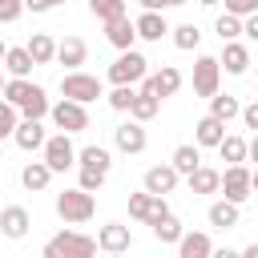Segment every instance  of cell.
Listing matches in <instances>:
<instances>
[{"mask_svg":"<svg viewBox=\"0 0 258 258\" xmlns=\"http://www.w3.org/2000/svg\"><path fill=\"white\" fill-rule=\"evenodd\" d=\"M4 101H8V105H16V109H20V117H28V121H40V117H48V113H52L48 93H44L40 85H32L28 77H12V81L4 85Z\"/></svg>","mask_w":258,"mask_h":258,"instance_id":"6da1fadb","label":"cell"},{"mask_svg":"<svg viewBox=\"0 0 258 258\" xmlns=\"http://www.w3.org/2000/svg\"><path fill=\"white\" fill-rule=\"evenodd\" d=\"M93 254H97V238H89L81 230H60L40 250V258H93Z\"/></svg>","mask_w":258,"mask_h":258,"instance_id":"7a4b0ae2","label":"cell"},{"mask_svg":"<svg viewBox=\"0 0 258 258\" xmlns=\"http://www.w3.org/2000/svg\"><path fill=\"white\" fill-rule=\"evenodd\" d=\"M56 214L69 222V226H81V222H89L93 214H97V198L89 194V189H64V194H56Z\"/></svg>","mask_w":258,"mask_h":258,"instance_id":"3957f363","label":"cell"},{"mask_svg":"<svg viewBox=\"0 0 258 258\" xmlns=\"http://www.w3.org/2000/svg\"><path fill=\"white\" fill-rule=\"evenodd\" d=\"M149 77V60L137 52V48H125L113 64H109V81L113 85H141Z\"/></svg>","mask_w":258,"mask_h":258,"instance_id":"277c9868","label":"cell"},{"mask_svg":"<svg viewBox=\"0 0 258 258\" xmlns=\"http://www.w3.org/2000/svg\"><path fill=\"white\" fill-rule=\"evenodd\" d=\"M60 97L89 105V101L105 97V89H101V81H97V77H89V73H81V69H77V73H64V77H60Z\"/></svg>","mask_w":258,"mask_h":258,"instance_id":"5b68a950","label":"cell"},{"mask_svg":"<svg viewBox=\"0 0 258 258\" xmlns=\"http://www.w3.org/2000/svg\"><path fill=\"white\" fill-rule=\"evenodd\" d=\"M48 117H52V125H56L60 133H81V129H89V109H85L81 101H69V97H60Z\"/></svg>","mask_w":258,"mask_h":258,"instance_id":"8992f818","label":"cell"},{"mask_svg":"<svg viewBox=\"0 0 258 258\" xmlns=\"http://www.w3.org/2000/svg\"><path fill=\"white\" fill-rule=\"evenodd\" d=\"M218 85H222V60L218 56H198L194 60V93L210 101L218 93Z\"/></svg>","mask_w":258,"mask_h":258,"instance_id":"52a82bcc","label":"cell"},{"mask_svg":"<svg viewBox=\"0 0 258 258\" xmlns=\"http://www.w3.org/2000/svg\"><path fill=\"white\" fill-rule=\"evenodd\" d=\"M44 161H48V169H52V173H64L69 165H77V149H73L69 133H56V137H48V141H44Z\"/></svg>","mask_w":258,"mask_h":258,"instance_id":"ba28073f","label":"cell"},{"mask_svg":"<svg viewBox=\"0 0 258 258\" xmlns=\"http://www.w3.org/2000/svg\"><path fill=\"white\" fill-rule=\"evenodd\" d=\"M222 194H226V202H246L250 194H254V185H250V169L246 165H226V173H222Z\"/></svg>","mask_w":258,"mask_h":258,"instance_id":"9c48e42d","label":"cell"},{"mask_svg":"<svg viewBox=\"0 0 258 258\" xmlns=\"http://www.w3.org/2000/svg\"><path fill=\"white\" fill-rule=\"evenodd\" d=\"M113 145H117L121 153H145L149 133H145V125H141V121H125V125H117V129H113Z\"/></svg>","mask_w":258,"mask_h":258,"instance_id":"30bf717a","label":"cell"},{"mask_svg":"<svg viewBox=\"0 0 258 258\" xmlns=\"http://www.w3.org/2000/svg\"><path fill=\"white\" fill-rule=\"evenodd\" d=\"M97 246H101L105 254H129L133 234H129V226H121V222H105V226L97 230Z\"/></svg>","mask_w":258,"mask_h":258,"instance_id":"8fae6325","label":"cell"},{"mask_svg":"<svg viewBox=\"0 0 258 258\" xmlns=\"http://www.w3.org/2000/svg\"><path fill=\"white\" fill-rule=\"evenodd\" d=\"M28 226H32V214H28L24 206H4V210H0V234H4V238L16 242V238L28 234Z\"/></svg>","mask_w":258,"mask_h":258,"instance_id":"7c38bea8","label":"cell"},{"mask_svg":"<svg viewBox=\"0 0 258 258\" xmlns=\"http://www.w3.org/2000/svg\"><path fill=\"white\" fill-rule=\"evenodd\" d=\"M85 56H89V44H85L81 36H64V40H56V64H64L69 73H77V69L85 64Z\"/></svg>","mask_w":258,"mask_h":258,"instance_id":"4fadbf2b","label":"cell"},{"mask_svg":"<svg viewBox=\"0 0 258 258\" xmlns=\"http://www.w3.org/2000/svg\"><path fill=\"white\" fill-rule=\"evenodd\" d=\"M177 177H181V173H177L173 165H149V169H145V181H141V185H145L149 194H157V198H165V194H173V185H177Z\"/></svg>","mask_w":258,"mask_h":258,"instance_id":"5bb4252c","label":"cell"},{"mask_svg":"<svg viewBox=\"0 0 258 258\" xmlns=\"http://www.w3.org/2000/svg\"><path fill=\"white\" fill-rule=\"evenodd\" d=\"M218 60H222V69H226L230 77H242V73L250 69V48H246L242 40H226V44H222V56H218Z\"/></svg>","mask_w":258,"mask_h":258,"instance_id":"9a60e30c","label":"cell"},{"mask_svg":"<svg viewBox=\"0 0 258 258\" xmlns=\"http://www.w3.org/2000/svg\"><path fill=\"white\" fill-rule=\"evenodd\" d=\"M157 109H161V97H157V93H153V89L141 81V85H137V97H133V109H129V117L145 125V121H153V117H157Z\"/></svg>","mask_w":258,"mask_h":258,"instance_id":"2e32d148","label":"cell"},{"mask_svg":"<svg viewBox=\"0 0 258 258\" xmlns=\"http://www.w3.org/2000/svg\"><path fill=\"white\" fill-rule=\"evenodd\" d=\"M105 40L113 44V48H133V40H137V24L129 20V16H117V20H109L105 24Z\"/></svg>","mask_w":258,"mask_h":258,"instance_id":"e0dca14e","label":"cell"},{"mask_svg":"<svg viewBox=\"0 0 258 258\" xmlns=\"http://www.w3.org/2000/svg\"><path fill=\"white\" fill-rule=\"evenodd\" d=\"M12 141H16L24 153H36V149H44L48 137H44V125H40V121H28V117H24V121L16 125V133H12Z\"/></svg>","mask_w":258,"mask_h":258,"instance_id":"ac0fdd59","label":"cell"},{"mask_svg":"<svg viewBox=\"0 0 258 258\" xmlns=\"http://www.w3.org/2000/svg\"><path fill=\"white\" fill-rule=\"evenodd\" d=\"M145 85H149V89H153V93L165 101V97H173V93L181 89V73H177L173 64H161L153 77H145Z\"/></svg>","mask_w":258,"mask_h":258,"instance_id":"d6986e66","label":"cell"},{"mask_svg":"<svg viewBox=\"0 0 258 258\" xmlns=\"http://www.w3.org/2000/svg\"><path fill=\"white\" fill-rule=\"evenodd\" d=\"M222 137H226V121H218L214 113H210V117H202V121L194 125V141H198V145L218 149V145H222Z\"/></svg>","mask_w":258,"mask_h":258,"instance_id":"ffe728a7","label":"cell"},{"mask_svg":"<svg viewBox=\"0 0 258 258\" xmlns=\"http://www.w3.org/2000/svg\"><path fill=\"white\" fill-rule=\"evenodd\" d=\"M48 181H52V169H48V161H44V157H40V161H28V165L20 169V185H24V189H32V194L48 189Z\"/></svg>","mask_w":258,"mask_h":258,"instance_id":"44dd1931","label":"cell"},{"mask_svg":"<svg viewBox=\"0 0 258 258\" xmlns=\"http://www.w3.org/2000/svg\"><path fill=\"white\" fill-rule=\"evenodd\" d=\"M214 254V242H210V234H202V230H194V234H181V242H177V258H210Z\"/></svg>","mask_w":258,"mask_h":258,"instance_id":"7402d4cb","label":"cell"},{"mask_svg":"<svg viewBox=\"0 0 258 258\" xmlns=\"http://www.w3.org/2000/svg\"><path fill=\"white\" fill-rule=\"evenodd\" d=\"M24 48H28V56H32L36 64H52V60H56V40H52L48 32H32Z\"/></svg>","mask_w":258,"mask_h":258,"instance_id":"603a6c76","label":"cell"},{"mask_svg":"<svg viewBox=\"0 0 258 258\" xmlns=\"http://www.w3.org/2000/svg\"><path fill=\"white\" fill-rule=\"evenodd\" d=\"M185 181H189V194H218L222 189V173L210 169V165H198Z\"/></svg>","mask_w":258,"mask_h":258,"instance_id":"cb8c5ba5","label":"cell"},{"mask_svg":"<svg viewBox=\"0 0 258 258\" xmlns=\"http://www.w3.org/2000/svg\"><path fill=\"white\" fill-rule=\"evenodd\" d=\"M133 24H137V36H141V40H161V36L169 32V24H165L161 12H141Z\"/></svg>","mask_w":258,"mask_h":258,"instance_id":"d4e9b609","label":"cell"},{"mask_svg":"<svg viewBox=\"0 0 258 258\" xmlns=\"http://www.w3.org/2000/svg\"><path fill=\"white\" fill-rule=\"evenodd\" d=\"M218 153H222V161L242 165V161L250 157V141H246V137H238V133H226V137H222V145H218Z\"/></svg>","mask_w":258,"mask_h":258,"instance_id":"484cf974","label":"cell"},{"mask_svg":"<svg viewBox=\"0 0 258 258\" xmlns=\"http://www.w3.org/2000/svg\"><path fill=\"white\" fill-rule=\"evenodd\" d=\"M77 165H81V169H101V173H109L113 153H109L105 145H85V149L77 153Z\"/></svg>","mask_w":258,"mask_h":258,"instance_id":"4316f807","label":"cell"},{"mask_svg":"<svg viewBox=\"0 0 258 258\" xmlns=\"http://www.w3.org/2000/svg\"><path fill=\"white\" fill-rule=\"evenodd\" d=\"M169 165H173L177 173H185V177H189V173L202 165V145H198V141H194V145H177V149H173V157H169Z\"/></svg>","mask_w":258,"mask_h":258,"instance_id":"83f0119b","label":"cell"},{"mask_svg":"<svg viewBox=\"0 0 258 258\" xmlns=\"http://www.w3.org/2000/svg\"><path fill=\"white\" fill-rule=\"evenodd\" d=\"M153 210H157V194H149V189H141V194H129V218H137V222H153Z\"/></svg>","mask_w":258,"mask_h":258,"instance_id":"f1b7e54d","label":"cell"},{"mask_svg":"<svg viewBox=\"0 0 258 258\" xmlns=\"http://www.w3.org/2000/svg\"><path fill=\"white\" fill-rule=\"evenodd\" d=\"M206 218H210V226H214V230H230V226H238V202H226V198H222V202H214V206H210V214H206Z\"/></svg>","mask_w":258,"mask_h":258,"instance_id":"f546056e","label":"cell"},{"mask_svg":"<svg viewBox=\"0 0 258 258\" xmlns=\"http://www.w3.org/2000/svg\"><path fill=\"white\" fill-rule=\"evenodd\" d=\"M32 64H36V60H32V56H28V48L20 44V48H8V56H4V64H0V69H8V77H28V73H32Z\"/></svg>","mask_w":258,"mask_h":258,"instance_id":"4dcf8cb0","label":"cell"},{"mask_svg":"<svg viewBox=\"0 0 258 258\" xmlns=\"http://www.w3.org/2000/svg\"><path fill=\"white\" fill-rule=\"evenodd\" d=\"M210 113H214L218 121H234V117H242V105H238V97H230V93H214V97H210Z\"/></svg>","mask_w":258,"mask_h":258,"instance_id":"1f68e13d","label":"cell"},{"mask_svg":"<svg viewBox=\"0 0 258 258\" xmlns=\"http://www.w3.org/2000/svg\"><path fill=\"white\" fill-rule=\"evenodd\" d=\"M173 32V44L181 48V52H194L198 44H202V28L198 24H177V28H169Z\"/></svg>","mask_w":258,"mask_h":258,"instance_id":"d6a6232c","label":"cell"},{"mask_svg":"<svg viewBox=\"0 0 258 258\" xmlns=\"http://www.w3.org/2000/svg\"><path fill=\"white\" fill-rule=\"evenodd\" d=\"M181 234H185V230H181V222H177L173 214H165L161 222H153V238H157V242H173V246H177Z\"/></svg>","mask_w":258,"mask_h":258,"instance_id":"836d02e7","label":"cell"},{"mask_svg":"<svg viewBox=\"0 0 258 258\" xmlns=\"http://www.w3.org/2000/svg\"><path fill=\"white\" fill-rule=\"evenodd\" d=\"M89 12H93L101 24H109V20L125 16V0H89Z\"/></svg>","mask_w":258,"mask_h":258,"instance_id":"e575fe53","label":"cell"},{"mask_svg":"<svg viewBox=\"0 0 258 258\" xmlns=\"http://www.w3.org/2000/svg\"><path fill=\"white\" fill-rule=\"evenodd\" d=\"M214 32L222 36V44H226V40H238V36H242V16H230V12H222V16L214 20Z\"/></svg>","mask_w":258,"mask_h":258,"instance_id":"d590c367","label":"cell"},{"mask_svg":"<svg viewBox=\"0 0 258 258\" xmlns=\"http://www.w3.org/2000/svg\"><path fill=\"white\" fill-rule=\"evenodd\" d=\"M133 97H137V85H113V93H109V109L129 113V109H133Z\"/></svg>","mask_w":258,"mask_h":258,"instance_id":"8d00e7d4","label":"cell"},{"mask_svg":"<svg viewBox=\"0 0 258 258\" xmlns=\"http://www.w3.org/2000/svg\"><path fill=\"white\" fill-rule=\"evenodd\" d=\"M16 125H20V109H16V105H8V101L0 97V141H4V137H12V133H16Z\"/></svg>","mask_w":258,"mask_h":258,"instance_id":"74e56055","label":"cell"},{"mask_svg":"<svg viewBox=\"0 0 258 258\" xmlns=\"http://www.w3.org/2000/svg\"><path fill=\"white\" fill-rule=\"evenodd\" d=\"M105 177H109V173H101V169H81V181H77V185L89 189V194H97V189L105 185Z\"/></svg>","mask_w":258,"mask_h":258,"instance_id":"f35d334b","label":"cell"},{"mask_svg":"<svg viewBox=\"0 0 258 258\" xmlns=\"http://www.w3.org/2000/svg\"><path fill=\"white\" fill-rule=\"evenodd\" d=\"M20 12H24V0H0V24L20 20Z\"/></svg>","mask_w":258,"mask_h":258,"instance_id":"ab89813d","label":"cell"},{"mask_svg":"<svg viewBox=\"0 0 258 258\" xmlns=\"http://www.w3.org/2000/svg\"><path fill=\"white\" fill-rule=\"evenodd\" d=\"M226 12L246 20V16H254V12H258V0H226Z\"/></svg>","mask_w":258,"mask_h":258,"instance_id":"60d3db41","label":"cell"},{"mask_svg":"<svg viewBox=\"0 0 258 258\" xmlns=\"http://www.w3.org/2000/svg\"><path fill=\"white\" fill-rule=\"evenodd\" d=\"M242 121H246V129L258 133V101H254V105H242Z\"/></svg>","mask_w":258,"mask_h":258,"instance_id":"b9f144b4","label":"cell"},{"mask_svg":"<svg viewBox=\"0 0 258 258\" xmlns=\"http://www.w3.org/2000/svg\"><path fill=\"white\" fill-rule=\"evenodd\" d=\"M242 36H246V40H254V44H258V12H254V16H246V20H242Z\"/></svg>","mask_w":258,"mask_h":258,"instance_id":"7bdbcfd3","label":"cell"},{"mask_svg":"<svg viewBox=\"0 0 258 258\" xmlns=\"http://www.w3.org/2000/svg\"><path fill=\"white\" fill-rule=\"evenodd\" d=\"M24 8H28V12H36V16H40V12H52V4H48V0H24Z\"/></svg>","mask_w":258,"mask_h":258,"instance_id":"ee69618b","label":"cell"},{"mask_svg":"<svg viewBox=\"0 0 258 258\" xmlns=\"http://www.w3.org/2000/svg\"><path fill=\"white\" fill-rule=\"evenodd\" d=\"M141 8H145V12H161V8H165V0H141Z\"/></svg>","mask_w":258,"mask_h":258,"instance_id":"f6af8a7d","label":"cell"},{"mask_svg":"<svg viewBox=\"0 0 258 258\" xmlns=\"http://www.w3.org/2000/svg\"><path fill=\"white\" fill-rule=\"evenodd\" d=\"M210 258H238V250H230V246H222V250H214Z\"/></svg>","mask_w":258,"mask_h":258,"instance_id":"bcb514c9","label":"cell"},{"mask_svg":"<svg viewBox=\"0 0 258 258\" xmlns=\"http://www.w3.org/2000/svg\"><path fill=\"white\" fill-rule=\"evenodd\" d=\"M238 258H258V242H254V246H246V250H238Z\"/></svg>","mask_w":258,"mask_h":258,"instance_id":"7dc6e473","label":"cell"},{"mask_svg":"<svg viewBox=\"0 0 258 258\" xmlns=\"http://www.w3.org/2000/svg\"><path fill=\"white\" fill-rule=\"evenodd\" d=\"M250 161H258V133L250 137Z\"/></svg>","mask_w":258,"mask_h":258,"instance_id":"c3c4849f","label":"cell"},{"mask_svg":"<svg viewBox=\"0 0 258 258\" xmlns=\"http://www.w3.org/2000/svg\"><path fill=\"white\" fill-rule=\"evenodd\" d=\"M181 4H189V0H165V8H181Z\"/></svg>","mask_w":258,"mask_h":258,"instance_id":"681fc988","label":"cell"},{"mask_svg":"<svg viewBox=\"0 0 258 258\" xmlns=\"http://www.w3.org/2000/svg\"><path fill=\"white\" fill-rule=\"evenodd\" d=\"M250 185H254V194H258V169H250Z\"/></svg>","mask_w":258,"mask_h":258,"instance_id":"f907efd6","label":"cell"},{"mask_svg":"<svg viewBox=\"0 0 258 258\" xmlns=\"http://www.w3.org/2000/svg\"><path fill=\"white\" fill-rule=\"evenodd\" d=\"M198 4H202V8H214V4H222V0H198Z\"/></svg>","mask_w":258,"mask_h":258,"instance_id":"816d5d0a","label":"cell"},{"mask_svg":"<svg viewBox=\"0 0 258 258\" xmlns=\"http://www.w3.org/2000/svg\"><path fill=\"white\" fill-rule=\"evenodd\" d=\"M4 56H8V44H4V40H0V64H4Z\"/></svg>","mask_w":258,"mask_h":258,"instance_id":"f5cc1de1","label":"cell"},{"mask_svg":"<svg viewBox=\"0 0 258 258\" xmlns=\"http://www.w3.org/2000/svg\"><path fill=\"white\" fill-rule=\"evenodd\" d=\"M4 85H8V81H4V69H0V97H4Z\"/></svg>","mask_w":258,"mask_h":258,"instance_id":"db71d44e","label":"cell"},{"mask_svg":"<svg viewBox=\"0 0 258 258\" xmlns=\"http://www.w3.org/2000/svg\"><path fill=\"white\" fill-rule=\"evenodd\" d=\"M48 4H52V8H56V4H64V0H48Z\"/></svg>","mask_w":258,"mask_h":258,"instance_id":"11a10c76","label":"cell"},{"mask_svg":"<svg viewBox=\"0 0 258 258\" xmlns=\"http://www.w3.org/2000/svg\"><path fill=\"white\" fill-rule=\"evenodd\" d=\"M109 258H125V254H109Z\"/></svg>","mask_w":258,"mask_h":258,"instance_id":"9f6ffc18","label":"cell"},{"mask_svg":"<svg viewBox=\"0 0 258 258\" xmlns=\"http://www.w3.org/2000/svg\"><path fill=\"white\" fill-rule=\"evenodd\" d=\"M0 238H4V234H0Z\"/></svg>","mask_w":258,"mask_h":258,"instance_id":"6f0895ef","label":"cell"}]
</instances>
